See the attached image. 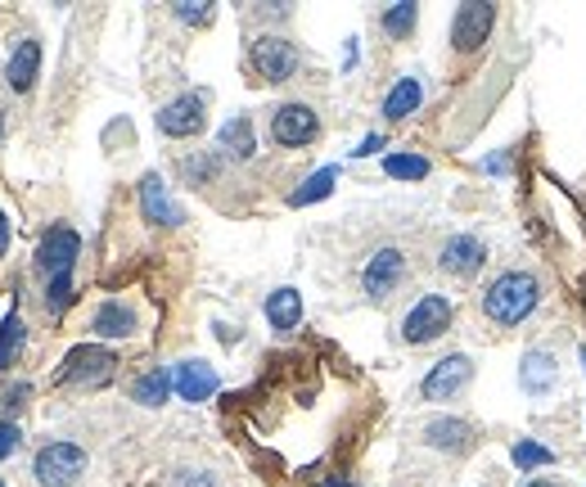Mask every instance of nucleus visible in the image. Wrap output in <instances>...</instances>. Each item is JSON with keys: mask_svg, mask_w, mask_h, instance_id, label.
Listing matches in <instances>:
<instances>
[{"mask_svg": "<svg viewBox=\"0 0 586 487\" xmlns=\"http://www.w3.org/2000/svg\"><path fill=\"white\" fill-rule=\"evenodd\" d=\"M536 307H542V275H536V271H523V267L501 271V275L478 294L482 321H492L497 329H519Z\"/></svg>", "mask_w": 586, "mask_h": 487, "instance_id": "1", "label": "nucleus"}, {"mask_svg": "<svg viewBox=\"0 0 586 487\" xmlns=\"http://www.w3.org/2000/svg\"><path fill=\"white\" fill-rule=\"evenodd\" d=\"M299 64H303L299 45H293L284 32H258L249 41V68L258 73V82L280 86V82H289L293 73H299Z\"/></svg>", "mask_w": 586, "mask_h": 487, "instance_id": "2", "label": "nucleus"}, {"mask_svg": "<svg viewBox=\"0 0 586 487\" xmlns=\"http://www.w3.org/2000/svg\"><path fill=\"white\" fill-rule=\"evenodd\" d=\"M456 321V303L447 294H424L420 303H411V312L402 316V338L411 348H424V344H437Z\"/></svg>", "mask_w": 586, "mask_h": 487, "instance_id": "3", "label": "nucleus"}, {"mask_svg": "<svg viewBox=\"0 0 586 487\" xmlns=\"http://www.w3.org/2000/svg\"><path fill=\"white\" fill-rule=\"evenodd\" d=\"M113 375H118V357H113L109 348L82 344V348H73V353L64 357L55 383H64V388H105Z\"/></svg>", "mask_w": 586, "mask_h": 487, "instance_id": "4", "label": "nucleus"}, {"mask_svg": "<svg viewBox=\"0 0 586 487\" xmlns=\"http://www.w3.org/2000/svg\"><path fill=\"white\" fill-rule=\"evenodd\" d=\"M82 258V235L73 226H51L45 239L36 244V271L45 284H59V280H73V267Z\"/></svg>", "mask_w": 586, "mask_h": 487, "instance_id": "5", "label": "nucleus"}, {"mask_svg": "<svg viewBox=\"0 0 586 487\" xmlns=\"http://www.w3.org/2000/svg\"><path fill=\"white\" fill-rule=\"evenodd\" d=\"M402 280H406V253L398 244H383V249H375L361 267V294L370 303H388L402 289Z\"/></svg>", "mask_w": 586, "mask_h": 487, "instance_id": "6", "label": "nucleus"}, {"mask_svg": "<svg viewBox=\"0 0 586 487\" xmlns=\"http://www.w3.org/2000/svg\"><path fill=\"white\" fill-rule=\"evenodd\" d=\"M32 474H36L41 487H73L86 474V452L77 443H68V437H59V443H45L32 456Z\"/></svg>", "mask_w": 586, "mask_h": 487, "instance_id": "7", "label": "nucleus"}, {"mask_svg": "<svg viewBox=\"0 0 586 487\" xmlns=\"http://www.w3.org/2000/svg\"><path fill=\"white\" fill-rule=\"evenodd\" d=\"M469 383H474V357L452 353L437 366H428V375L420 379V402H456Z\"/></svg>", "mask_w": 586, "mask_h": 487, "instance_id": "8", "label": "nucleus"}, {"mask_svg": "<svg viewBox=\"0 0 586 487\" xmlns=\"http://www.w3.org/2000/svg\"><path fill=\"white\" fill-rule=\"evenodd\" d=\"M159 131L167 140H189V136H199L204 122H208V95L204 90H185L176 95V100H167L159 113H154Z\"/></svg>", "mask_w": 586, "mask_h": 487, "instance_id": "9", "label": "nucleus"}, {"mask_svg": "<svg viewBox=\"0 0 586 487\" xmlns=\"http://www.w3.org/2000/svg\"><path fill=\"white\" fill-rule=\"evenodd\" d=\"M316 136H321V113L303 100H289L271 113V140L280 150H307Z\"/></svg>", "mask_w": 586, "mask_h": 487, "instance_id": "10", "label": "nucleus"}, {"mask_svg": "<svg viewBox=\"0 0 586 487\" xmlns=\"http://www.w3.org/2000/svg\"><path fill=\"white\" fill-rule=\"evenodd\" d=\"M487 258H492V253H487V244L478 235L460 230V235L443 239V249H437V271L452 275V280H474L487 267Z\"/></svg>", "mask_w": 586, "mask_h": 487, "instance_id": "11", "label": "nucleus"}, {"mask_svg": "<svg viewBox=\"0 0 586 487\" xmlns=\"http://www.w3.org/2000/svg\"><path fill=\"white\" fill-rule=\"evenodd\" d=\"M492 28H497V6H487V0H469V6H460L456 19H452V51L456 55L482 51V41L492 36Z\"/></svg>", "mask_w": 586, "mask_h": 487, "instance_id": "12", "label": "nucleus"}, {"mask_svg": "<svg viewBox=\"0 0 586 487\" xmlns=\"http://www.w3.org/2000/svg\"><path fill=\"white\" fill-rule=\"evenodd\" d=\"M420 437H424L428 447L447 452V456H465V452L478 447V424H469V420H460V415H437V420H428V424L420 429Z\"/></svg>", "mask_w": 586, "mask_h": 487, "instance_id": "13", "label": "nucleus"}, {"mask_svg": "<svg viewBox=\"0 0 586 487\" xmlns=\"http://www.w3.org/2000/svg\"><path fill=\"white\" fill-rule=\"evenodd\" d=\"M140 213H144V221H154V226H181L185 221V208L172 199V190H167V181L159 172L140 176Z\"/></svg>", "mask_w": 586, "mask_h": 487, "instance_id": "14", "label": "nucleus"}, {"mask_svg": "<svg viewBox=\"0 0 586 487\" xmlns=\"http://www.w3.org/2000/svg\"><path fill=\"white\" fill-rule=\"evenodd\" d=\"M172 383H176L181 402H208L221 388V379H217V370L208 361H176L172 366Z\"/></svg>", "mask_w": 586, "mask_h": 487, "instance_id": "15", "label": "nucleus"}, {"mask_svg": "<svg viewBox=\"0 0 586 487\" xmlns=\"http://www.w3.org/2000/svg\"><path fill=\"white\" fill-rule=\"evenodd\" d=\"M555 383H560L555 353H546V348H528L523 361H519V388H523V393H532V398H546Z\"/></svg>", "mask_w": 586, "mask_h": 487, "instance_id": "16", "label": "nucleus"}, {"mask_svg": "<svg viewBox=\"0 0 586 487\" xmlns=\"http://www.w3.org/2000/svg\"><path fill=\"white\" fill-rule=\"evenodd\" d=\"M135 329H140V316H135V307L122 303V299H105L100 307L90 312V334H95V338H131Z\"/></svg>", "mask_w": 586, "mask_h": 487, "instance_id": "17", "label": "nucleus"}, {"mask_svg": "<svg viewBox=\"0 0 586 487\" xmlns=\"http://www.w3.org/2000/svg\"><path fill=\"white\" fill-rule=\"evenodd\" d=\"M36 73H41V41L36 36H23L19 45H14V55H10V68H6V82H10V90H32L36 86Z\"/></svg>", "mask_w": 586, "mask_h": 487, "instance_id": "18", "label": "nucleus"}, {"mask_svg": "<svg viewBox=\"0 0 586 487\" xmlns=\"http://www.w3.org/2000/svg\"><path fill=\"white\" fill-rule=\"evenodd\" d=\"M217 150L226 154V159H235V163H249L253 154H258V136H253V122L249 118H230V122H221V131H217Z\"/></svg>", "mask_w": 586, "mask_h": 487, "instance_id": "19", "label": "nucleus"}, {"mask_svg": "<svg viewBox=\"0 0 586 487\" xmlns=\"http://www.w3.org/2000/svg\"><path fill=\"white\" fill-rule=\"evenodd\" d=\"M420 100H424V82L415 73H406V77H398L393 90L383 95V118L388 122H402V118H411L420 109Z\"/></svg>", "mask_w": 586, "mask_h": 487, "instance_id": "20", "label": "nucleus"}, {"mask_svg": "<svg viewBox=\"0 0 586 487\" xmlns=\"http://www.w3.org/2000/svg\"><path fill=\"white\" fill-rule=\"evenodd\" d=\"M172 393H176V383H172L167 366H154V370L131 379V402H140V407H163Z\"/></svg>", "mask_w": 586, "mask_h": 487, "instance_id": "21", "label": "nucleus"}, {"mask_svg": "<svg viewBox=\"0 0 586 487\" xmlns=\"http://www.w3.org/2000/svg\"><path fill=\"white\" fill-rule=\"evenodd\" d=\"M267 321H271V329H280V334H289V329H299V321H303V294L299 289H275V294H267Z\"/></svg>", "mask_w": 586, "mask_h": 487, "instance_id": "22", "label": "nucleus"}, {"mask_svg": "<svg viewBox=\"0 0 586 487\" xmlns=\"http://www.w3.org/2000/svg\"><path fill=\"white\" fill-rule=\"evenodd\" d=\"M23 338H28V325H23L19 307H10V312H6V321H0V375H6V370L19 361Z\"/></svg>", "mask_w": 586, "mask_h": 487, "instance_id": "23", "label": "nucleus"}, {"mask_svg": "<svg viewBox=\"0 0 586 487\" xmlns=\"http://www.w3.org/2000/svg\"><path fill=\"white\" fill-rule=\"evenodd\" d=\"M217 172H221V154L217 150H199V154H185L181 159V181L185 185H213L217 181Z\"/></svg>", "mask_w": 586, "mask_h": 487, "instance_id": "24", "label": "nucleus"}, {"mask_svg": "<svg viewBox=\"0 0 586 487\" xmlns=\"http://www.w3.org/2000/svg\"><path fill=\"white\" fill-rule=\"evenodd\" d=\"M415 19H420V6H415V0H398V6H388V10L379 14V28H383V36L406 41V36L415 32Z\"/></svg>", "mask_w": 586, "mask_h": 487, "instance_id": "25", "label": "nucleus"}, {"mask_svg": "<svg viewBox=\"0 0 586 487\" xmlns=\"http://www.w3.org/2000/svg\"><path fill=\"white\" fill-rule=\"evenodd\" d=\"M334 181H338V167H321L316 176H307L299 190L289 194V208H307V204H321V199H329Z\"/></svg>", "mask_w": 586, "mask_h": 487, "instance_id": "26", "label": "nucleus"}, {"mask_svg": "<svg viewBox=\"0 0 586 487\" xmlns=\"http://www.w3.org/2000/svg\"><path fill=\"white\" fill-rule=\"evenodd\" d=\"M510 461L519 465V469H546V465H555V452L551 447H542V443H536V437H519V443L510 447Z\"/></svg>", "mask_w": 586, "mask_h": 487, "instance_id": "27", "label": "nucleus"}, {"mask_svg": "<svg viewBox=\"0 0 586 487\" xmlns=\"http://www.w3.org/2000/svg\"><path fill=\"white\" fill-rule=\"evenodd\" d=\"M383 172L393 176V181H424L433 172V163L424 154H388L383 159Z\"/></svg>", "mask_w": 586, "mask_h": 487, "instance_id": "28", "label": "nucleus"}, {"mask_svg": "<svg viewBox=\"0 0 586 487\" xmlns=\"http://www.w3.org/2000/svg\"><path fill=\"white\" fill-rule=\"evenodd\" d=\"M172 14H176L181 23H189V28H208L217 10L208 6V0H176V6H172Z\"/></svg>", "mask_w": 586, "mask_h": 487, "instance_id": "29", "label": "nucleus"}, {"mask_svg": "<svg viewBox=\"0 0 586 487\" xmlns=\"http://www.w3.org/2000/svg\"><path fill=\"white\" fill-rule=\"evenodd\" d=\"M163 483L167 487H217V478L208 469H172Z\"/></svg>", "mask_w": 586, "mask_h": 487, "instance_id": "30", "label": "nucleus"}, {"mask_svg": "<svg viewBox=\"0 0 586 487\" xmlns=\"http://www.w3.org/2000/svg\"><path fill=\"white\" fill-rule=\"evenodd\" d=\"M19 443H23V429H19L14 420L0 415V465H6V461L19 452Z\"/></svg>", "mask_w": 586, "mask_h": 487, "instance_id": "31", "label": "nucleus"}, {"mask_svg": "<svg viewBox=\"0 0 586 487\" xmlns=\"http://www.w3.org/2000/svg\"><path fill=\"white\" fill-rule=\"evenodd\" d=\"M28 393H32V383H14L6 398H0V411H6V420H14L23 407H28Z\"/></svg>", "mask_w": 586, "mask_h": 487, "instance_id": "32", "label": "nucleus"}, {"mask_svg": "<svg viewBox=\"0 0 586 487\" xmlns=\"http://www.w3.org/2000/svg\"><path fill=\"white\" fill-rule=\"evenodd\" d=\"M379 150H383V136L375 131V136L361 140V150H352V154H357V159H370V154H379Z\"/></svg>", "mask_w": 586, "mask_h": 487, "instance_id": "33", "label": "nucleus"}, {"mask_svg": "<svg viewBox=\"0 0 586 487\" xmlns=\"http://www.w3.org/2000/svg\"><path fill=\"white\" fill-rule=\"evenodd\" d=\"M6 249H10V217L0 208V258H6Z\"/></svg>", "mask_w": 586, "mask_h": 487, "instance_id": "34", "label": "nucleus"}, {"mask_svg": "<svg viewBox=\"0 0 586 487\" xmlns=\"http://www.w3.org/2000/svg\"><path fill=\"white\" fill-rule=\"evenodd\" d=\"M482 167H487V172H506V167H510V154H497V159H487Z\"/></svg>", "mask_w": 586, "mask_h": 487, "instance_id": "35", "label": "nucleus"}, {"mask_svg": "<svg viewBox=\"0 0 586 487\" xmlns=\"http://www.w3.org/2000/svg\"><path fill=\"white\" fill-rule=\"evenodd\" d=\"M519 487H564V483H555V478H528V483H519Z\"/></svg>", "mask_w": 586, "mask_h": 487, "instance_id": "36", "label": "nucleus"}, {"mask_svg": "<svg viewBox=\"0 0 586 487\" xmlns=\"http://www.w3.org/2000/svg\"><path fill=\"white\" fill-rule=\"evenodd\" d=\"M316 487H352L348 478H325V483H316Z\"/></svg>", "mask_w": 586, "mask_h": 487, "instance_id": "37", "label": "nucleus"}, {"mask_svg": "<svg viewBox=\"0 0 586 487\" xmlns=\"http://www.w3.org/2000/svg\"><path fill=\"white\" fill-rule=\"evenodd\" d=\"M582 312H586V294H582Z\"/></svg>", "mask_w": 586, "mask_h": 487, "instance_id": "38", "label": "nucleus"}, {"mask_svg": "<svg viewBox=\"0 0 586 487\" xmlns=\"http://www.w3.org/2000/svg\"><path fill=\"white\" fill-rule=\"evenodd\" d=\"M582 361H586V348H582Z\"/></svg>", "mask_w": 586, "mask_h": 487, "instance_id": "39", "label": "nucleus"}]
</instances>
